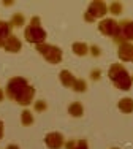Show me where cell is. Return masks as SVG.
Returning a JSON list of instances; mask_svg holds the SVG:
<instances>
[{
    "label": "cell",
    "mask_w": 133,
    "mask_h": 149,
    "mask_svg": "<svg viewBox=\"0 0 133 149\" xmlns=\"http://www.w3.org/2000/svg\"><path fill=\"white\" fill-rule=\"evenodd\" d=\"M6 95H8V98L15 100L16 103L27 106L33 102L35 89L27 83L26 78L16 76V78H11L6 84Z\"/></svg>",
    "instance_id": "obj_1"
},
{
    "label": "cell",
    "mask_w": 133,
    "mask_h": 149,
    "mask_svg": "<svg viewBox=\"0 0 133 149\" xmlns=\"http://www.w3.org/2000/svg\"><path fill=\"white\" fill-rule=\"evenodd\" d=\"M109 79L113 81V84L117 89L122 91H130L132 87V78L128 72L122 67V63H113L109 67Z\"/></svg>",
    "instance_id": "obj_2"
},
{
    "label": "cell",
    "mask_w": 133,
    "mask_h": 149,
    "mask_svg": "<svg viewBox=\"0 0 133 149\" xmlns=\"http://www.w3.org/2000/svg\"><path fill=\"white\" fill-rule=\"evenodd\" d=\"M46 35H48L46 30L40 26V17L38 16L32 17L30 26L26 29V32H24L26 40L29 41V43H35V45H43V41L46 40Z\"/></svg>",
    "instance_id": "obj_3"
},
{
    "label": "cell",
    "mask_w": 133,
    "mask_h": 149,
    "mask_svg": "<svg viewBox=\"0 0 133 149\" xmlns=\"http://www.w3.org/2000/svg\"><path fill=\"white\" fill-rule=\"evenodd\" d=\"M37 51L40 52L49 63L62 62V49L57 48V46H54V45H48V43L37 45Z\"/></svg>",
    "instance_id": "obj_4"
},
{
    "label": "cell",
    "mask_w": 133,
    "mask_h": 149,
    "mask_svg": "<svg viewBox=\"0 0 133 149\" xmlns=\"http://www.w3.org/2000/svg\"><path fill=\"white\" fill-rule=\"evenodd\" d=\"M106 13H108V5L105 2H100V0L98 2H92L87 8L86 15H84V19L87 22H94L97 17H103Z\"/></svg>",
    "instance_id": "obj_5"
},
{
    "label": "cell",
    "mask_w": 133,
    "mask_h": 149,
    "mask_svg": "<svg viewBox=\"0 0 133 149\" xmlns=\"http://www.w3.org/2000/svg\"><path fill=\"white\" fill-rule=\"evenodd\" d=\"M121 26V32H119V37L114 38L116 43H130L133 41V21L132 19H125L122 22H119Z\"/></svg>",
    "instance_id": "obj_6"
},
{
    "label": "cell",
    "mask_w": 133,
    "mask_h": 149,
    "mask_svg": "<svg viewBox=\"0 0 133 149\" xmlns=\"http://www.w3.org/2000/svg\"><path fill=\"white\" fill-rule=\"evenodd\" d=\"M98 29L103 35L106 37H113V38H117L119 37V32H121V26L116 19H103L101 22L98 24Z\"/></svg>",
    "instance_id": "obj_7"
},
{
    "label": "cell",
    "mask_w": 133,
    "mask_h": 149,
    "mask_svg": "<svg viewBox=\"0 0 133 149\" xmlns=\"http://www.w3.org/2000/svg\"><path fill=\"white\" fill-rule=\"evenodd\" d=\"M44 143L49 149H60L64 146L65 140H64V135L59 133V132H51L44 136Z\"/></svg>",
    "instance_id": "obj_8"
},
{
    "label": "cell",
    "mask_w": 133,
    "mask_h": 149,
    "mask_svg": "<svg viewBox=\"0 0 133 149\" xmlns=\"http://www.w3.org/2000/svg\"><path fill=\"white\" fill-rule=\"evenodd\" d=\"M119 59L124 62H133V45L132 43H121L117 49Z\"/></svg>",
    "instance_id": "obj_9"
},
{
    "label": "cell",
    "mask_w": 133,
    "mask_h": 149,
    "mask_svg": "<svg viewBox=\"0 0 133 149\" xmlns=\"http://www.w3.org/2000/svg\"><path fill=\"white\" fill-rule=\"evenodd\" d=\"M3 48H5V51H8V52H19L21 48H22V43H21V40L17 37L10 35V37L5 40Z\"/></svg>",
    "instance_id": "obj_10"
},
{
    "label": "cell",
    "mask_w": 133,
    "mask_h": 149,
    "mask_svg": "<svg viewBox=\"0 0 133 149\" xmlns=\"http://www.w3.org/2000/svg\"><path fill=\"white\" fill-rule=\"evenodd\" d=\"M60 81L65 87H71L73 89V86H75V83H76V78L73 76L68 70H62L60 72Z\"/></svg>",
    "instance_id": "obj_11"
},
{
    "label": "cell",
    "mask_w": 133,
    "mask_h": 149,
    "mask_svg": "<svg viewBox=\"0 0 133 149\" xmlns=\"http://www.w3.org/2000/svg\"><path fill=\"white\" fill-rule=\"evenodd\" d=\"M68 113L73 116V118H81L84 114V106L79 103V102H75L68 106Z\"/></svg>",
    "instance_id": "obj_12"
},
{
    "label": "cell",
    "mask_w": 133,
    "mask_h": 149,
    "mask_svg": "<svg viewBox=\"0 0 133 149\" xmlns=\"http://www.w3.org/2000/svg\"><path fill=\"white\" fill-rule=\"evenodd\" d=\"M117 106H119V109H121L122 113H125V114L133 113V98H122Z\"/></svg>",
    "instance_id": "obj_13"
},
{
    "label": "cell",
    "mask_w": 133,
    "mask_h": 149,
    "mask_svg": "<svg viewBox=\"0 0 133 149\" xmlns=\"http://www.w3.org/2000/svg\"><path fill=\"white\" fill-rule=\"evenodd\" d=\"M66 149H89L86 140H71L66 143Z\"/></svg>",
    "instance_id": "obj_14"
},
{
    "label": "cell",
    "mask_w": 133,
    "mask_h": 149,
    "mask_svg": "<svg viewBox=\"0 0 133 149\" xmlns=\"http://www.w3.org/2000/svg\"><path fill=\"white\" fill-rule=\"evenodd\" d=\"M11 24L5 22V21H0V38L2 40H6V38L11 35Z\"/></svg>",
    "instance_id": "obj_15"
},
{
    "label": "cell",
    "mask_w": 133,
    "mask_h": 149,
    "mask_svg": "<svg viewBox=\"0 0 133 149\" xmlns=\"http://www.w3.org/2000/svg\"><path fill=\"white\" fill-rule=\"evenodd\" d=\"M73 52H75L76 56H86L87 52H89V46L86 43H79V41H76V43H73Z\"/></svg>",
    "instance_id": "obj_16"
},
{
    "label": "cell",
    "mask_w": 133,
    "mask_h": 149,
    "mask_svg": "<svg viewBox=\"0 0 133 149\" xmlns=\"http://www.w3.org/2000/svg\"><path fill=\"white\" fill-rule=\"evenodd\" d=\"M21 122H22V125L29 127L33 124V114L29 111V109H24L22 114H21Z\"/></svg>",
    "instance_id": "obj_17"
},
{
    "label": "cell",
    "mask_w": 133,
    "mask_h": 149,
    "mask_svg": "<svg viewBox=\"0 0 133 149\" xmlns=\"http://www.w3.org/2000/svg\"><path fill=\"white\" fill-rule=\"evenodd\" d=\"M26 22V17H24V15H21V13H16L15 16L11 17V26H15V27H21L22 24Z\"/></svg>",
    "instance_id": "obj_18"
},
{
    "label": "cell",
    "mask_w": 133,
    "mask_h": 149,
    "mask_svg": "<svg viewBox=\"0 0 133 149\" xmlns=\"http://www.w3.org/2000/svg\"><path fill=\"white\" fill-rule=\"evenodd\" d=\"M73 91H76V92H86L87 91L86 81H84V79H76L75 86H73Z\"/></svg>",
    "instance_id": "obj_19"
},
{
    "label": "cell",
    "mask_w": 133,
    "mask_h": 149,
    "mask_svg": "<svg viewBox=\"0 0 133 149\" xmlns=\"http://www.w3.org/2000/svg\"><path fill=\"white\" fill-rule=\"evenodd\" d=\"M108 10H109L113 15H121L122 10H124V6H122V3H119V2H113V3L109 5V8H108Z\"/></svg>",
    "instance_id": "obj_20"
},
{
    "label": "cell",
    "mask_w": 133,
    "mask_h": 149,
    "mask_svg": "<svg viewBox=\"0 0 133 149\" xmlns=\"http://www.w3.org/2000/svg\"><path fill=\"white\" fill-rule=\"evenodd\" d=\"M46 108H48L46 102H43V100H38V102H35V109H37V111H44Z\"/></svg>",
    "instance_id": "obj_21"
},
{
    "label": "cell",
    "mask_w": 133,
    "mask_h": 149,
    "mask_svg": "<svg viewBox=\"0 0 133 149\" xmlns=\"http://www.w3.org/2000/svg\"><path fill=\"white\" fill-rule=\"evenodd\" d=\"M90 52H92V56H100V54H101L100 48H97V46H92V49H90Z\"/></svg>",
    "instance_id": "obj_22"
},
{
    "label": "cell",
    "mask_w": 133,
    "mask_h": 149,
    "mask_svg": "<svg viewBox=\"0 0 133 149\" xmlns=\"http://www.w3.org/2000/svg\"><path fill=\"white\" fill-rule=\"evenodd\" d=\"M90 76H92V79H98V78H100V70H94Z\"/></svg>",
    "instance_id": "obj_23"
},
{
    "label": "cell",
    "mask_w": 133,
    "mask_h": 149,
    "mask_svg": "<svg viewBox=\"0 0 133 149\" xmlns=\"http://www.w3.org/2000/svg\"><path fill=\"white\" fill-rule=\"evenodd\" d=\"M3 138V122L0 120V140Z\"/></svg>",
    "instance_id": "obj_24"
},
{
    "label": "cell",
    "mask_w": 133,
    "mask_h": 149,
    "mask_svg": "<svg viewBox=\"0 0 133 149\" xmlns=\"http://www.w3.org/2000/svg\"><path fill=\"white\" fill-rule=\"evenodd\" d=\"M6 149H19V148H17V146H16V144H10V146H8V148H6Z\"/></svg>",
    "instance_id": "obj_25"
},
{
    "label": "cell",
    "mask_w": 133,
    "mask_h": 149,
    "mask_svg": "<svg viewBox=\"0 0 133 149\" xmlns=\"http://www.w3.org/2000/svg\"><path fill=\"white\" fill-rule=\"evenodd\" d=\"M3 98H5V95H3V91H2V89H0V102H2V100H3Z\"/></svg>",
    "instance_id": "obj_26"
},
{
    "label": "cell",
    "mask_w": 133,
    "mask_h": 149,
    "mask_svg": "<svg viewBox=\"0 0 133 149\" xmlns=\"http://www.w3.org/2000/svg\"><path fill=\"white\" fill-rule=\"evenodd\" d=\"M3 45H5V40H2V38H0V48H3Z\"/></svg>",
    "instance_id": "obj_27"
},
{
    "label": "cell",
    "mask_w": 133,
    "mask_h": 149,
    "mask_svg": "<svg viewBox=\"0 0 133 149\" xmlns=\"http://www.w3.org/2000/svg\"><path fill=\"white\" fill-rule=\"evenodd\" d=\"M111 149H119V148H111Z\"/></svg>",
    "instance_id": "obj_28"
},
{
    "label": "cell",
    "mask_w": 133,
    "mask_h": 149,
    "mask_svg": "<svg viewBox=\"0 0 133 149\" xmlns=\"http://www.w3.org/2000/svg\"><path fill=\"white\" fill-rule=\"evenodd\" d=\"M132 83H133V78H132Z\"/></svg>",
    "instance_id": "obj_29"
}]
</instances>
